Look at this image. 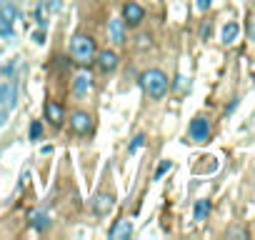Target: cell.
Masks as SVG:
<instances>
[{
	"mask_svg": "<svg viewBox=\"0 0 255 240\" xmlns=\"http://www.w3.org/2000/svg\"><path fill=\"white\" fill-rule=\"evenodd\" d=\"M140 85H143V90L148 93V98H153V100H160V98L168 93V78H165V73L158 70V68L145 70L143 78H140Z\"/></svg>",
	"mask_w": 255,
	"mask_h": 240,
	"instance_id": "obj_1",
	"label": "cell"
},
{
	"mask_svg": "<svg viewBox=\"0 0 255 240\" xmlns=\"http://www.w3.org/2000/svg\"><path fill=\"white\" fill-rule=\"evenodd\" d=\"M93 55H95V43L90 35H73L70 40V58L80 65H88L93 63Z\"/></svg>",
	"mask_w": 255,
	"mask_h": 240,
	"instance_id": "obj_2",
	"label": "cell"
},
{
	"mask_svg": "<svg viewBox=\"0 0 255 240\" xmlns=\"http://www.w3.org/2000/svg\"><path fill=\"white\" fill-rule=\"evenodd\" d=\"M18 105V85L15 83H0V108L13 110Z\"/></svg>",
	"mask_w": 255,
	"mask_h": 240,
	"instance_id": "obj_3",
	"label": "cell"
},
{
	"mask_svg": "<svg viewBox=\"0 0 255 240\" xmlns=\"http://www.w3.org/2000/svg\"><path fill=\"white\" fill-rule=\"evenodd\" d=\"M188 133H190V138H193L195 143H205L208 135H210V123H208L205 118H195V120H190Z\"/></svg>",
	"mask_w": 255,
	"mask_h": 240,
	"instance_id": "obj_4",
	"label": "cell"
},
{
	"mask_svg": "<svg viewBox=\"0 0 255 240\" xmlns=\"http://www.w3.org/2000/svg\"><path fill=\"white\" fill-rule=\"evenodd\" d=\"M143 18H145V10H143L138 3H125V8H123V20H125V25H140Z\"/></svg>",
	"mask_w": 255,
	"mask_h": 240,
	"instance_id": "obj_5",
	"label": "cell"
},
{
	"mask_svg": "<svg viewBox=\"0 0 255 240\" xmlns=\"http://www.w3.org/2000/svg\"><path fill=\"white\" fill-rule=\"evenodd\" d=\"M130 235H133V223L130 220H118L110 228V233H108L110 240H125V238H130Z\"/></svg>",
	"mask_w": 255,
	"mask_h": 240,
	"instance_id": "obj_6",
	"label": "cell"
},
{
	"mask_svg": "<svg viewBox=\"0 0 255 240\" xmlns=\"http://www.w3.org/2000/svg\"><path fill=\"white\" fill-rule=\"evenodd\" d=\"M70 125H73L75 133L85 135V133H90V128H93V120H90L88 113H75V115L70 118Z\"/></svg>",
	"mask_w": 255,
	"mask_h": 240,
	"instance_id": "obj_7",
	"label": "cell"
},
{
	"mask_svg": "<svg viewBox=\"0 0 255 240\" xmlns=\"http://www.w3.org/2000/svg\"><path fill=\"white\" fill-rule=\"evenodd\" d=\"M118 63H120L118 53H113V50H100V53H98V65H100L105 73L115 70V68H118Z\"/></svg>",
	"mask_w": 255,
	"mask_h": 240,
	"instance_id": "obj_8",
	"label": "cell"
},
{
	"mask_svg": "<svg viewBox=\"0 0 255 240\" xmlns=\"http://www.w3.org/2000/svg\"><path fill=\"white\" fill-rule=\"evenodd\" d=\"M108 35H110V40L113 43H123L125 40V20L120 18H113L110 23H108Z\"/></svg>",
	"mask_w": 255,
	"mask_h": 240,
	"instance_id": "obj_9",
	"label": "cell"
},
{
	"mask_svg": "<svg viewBox=\"0 0 255 240\" xmlns=\"http://www.w3.org/2000/svg\"><path fill=\"white\" fill-rule=\"evenodd\" d=\"M113 205H115L113 195L103 193V195H98V198H95V203H93V210H95V215H108V213L113 210Z\"/></svg>",
	"mask_w": 255,
	"mask_h": 240,
	"instance_id": "obj_10",
	"label": "cell"
},
{
	"mask_svg": "<svg viewBox=\"0 0 255 240\" xmlns=\"http://www.w3.org/2000/svg\"><path fill=\"white\" fill-rule=\"evenodd\" d=\"M15 20H20V10L13 3H8V0H5V3L0 5V23H10L13 25Z\"/></svg>",
	"mask_w": 255,
	"mask_h": 240,
	"instance_id": "obj_11",
	"label": "cell"
},
{
	"mask_svg": "<svg viewBox=\"0 0 255 240\" xmlns=\"http://www.w3.org/2000/svg\"><path fill=\"white\" fill-rule=\"evenodd\" d=\"M45 115H48V120H50V123L60 125V123H63V118H65V110H63V105H60V103L50 100V103L45 105Z\"/></svg>",
	"mask_w": 255,
	"mask_h": 240,
	"instance_id": "obj_12",
	"label": "cell"
},
{
	"mask_svg": "<svg viewBox=\"0 0 255 240\" xmlns=\"http://www.w3.org/2000/svg\"><path fill=\"white\" fill-rule=\"evenodd\" d=\"M238 35H240V25H238V23H225V25H223V43H225V45L235 43Z\"/></svg>",
	"mask_w": 255,
	"mask_h": 240,
	"instance_id": "obj_13",
	"label": "cell"
},
{
	"mask_svg": "<svg viewBox=\"0 0 255 240\" xmlns=\"http://www.w3.org/2000/svg\"><path fill=\"white\" fill-rule=\"evenodd\" d=\"M30 225H33L38 233H43V230H48V228H50V218H48L43 210H38V213H33V215H30Z\"/></svg>",
	"mask_w": 255,
	"mask_h": 240,
	"instance_id": "obj_14",
	"label": "cell"
},
{
	"mask_svg": "<svg viewBox=\"0 0 255 240\" xmlns=\"http://www.w3.org/2000/svg\"><path fill=\"white\" fill-rule=\"evenodd\" d=\"M73 90H75V95H85L90 90V75L88 73H80L75 78V83H73Z\"/></svg>",
	"mask_w": 255,
	"mask_h": 240,
	"instance_id": "obj_15",
	"label": "cell"
},
{
	"mask_svg": "<svg viewBox=\"0 0 255 240\" xmlns=\"http://www.w3.org/2000/svg\"><path fill=\"white\" fill-rule=\"evenodd\" d=\"M208 213H210V200H198V203H195V208H193L195 220H205V218H208Z\"/></svg>",
	"mask_w": 255,
	"mask_h": 240,
	"instance_id": "obj_16",
	"label": "cell"
},
{
	"mask_svg": "<svg viewBox=\"0 0 255 240\" xmlns=\"http://www.w3.org/2000/svg\"><path fill=\"white\" fill-rule=\"evenodd\" d=\"M40 138H43V123H40V120H33V123H30V140L38 143Z\"/></svg>",
	"mask_w": 255,
	"mask_h": 240,
	"instance_id": "obj_17",
	"label": "cell"
},
{
	"mask_svg": "<svg viewBox=\"0 0 255 240\" xmlns=\"http://www.w3.org/2000/svg\"><path fill=\"white\" fill-rule=\"evenodd\" d=\"M145 145V135H135L133 138V143H130V153H135L138 148H143Z\"/></svg>",
	"mask_w": 255,
	"mask_h": 240,
	"instance_id": "obj_18",
	"label": "cell"
},
{
	"mask_svg": "<svg viewBox=\"0 0 255 240\" xmlns=\"http://www.w3.org/2000/svg\"><path fill=\"white\" fill-rule=\"evenodd\" d=\"M0 35L10 38V35H13V25H10V23H0Z\"/></svg>",
	"mask_w": 255,
	"mask_h": 240,
	"instance_id": "obj_19",
	"label": "cell"
},
{
	"mask_svg": "<svg viewBox=\"0 0 255 240\" xmlns=\"http://www.w3.org/2000/svg\"><path fill=\"white\" fill-rule=\"evenodd\" d=\"M168 170H170V163H168V160H165V163H163V165H160V168H158V170H155V180H158V178H163V175H165V173H168Z\"/></svg>",
	"mask_w": 255,
	"mask_h": 240,
	"instance_id": "obj_20",
	"label": "cell"
},
{
	"mask_svg": "<svg viewBox=\"0 0 255 240\" xmlns=\"http://www.w3.org/2000/svg\"><path fill=\"white\" fill-rule=\"evenodd\" d=\"M210 3H213V0H195V8L203 13V10H208V8H210Z\"/></svg>",
	"mask_w": 255,
	"mask_h": 240,
	"instance_id": "obj_21",
	"label": "cell"
},
{
	"mask_svg": "<svg viewBox=\"0 0 255 240\" xmlns=\"http://www.w3.org/2000/svg\"><path fill=\"white\" fill-rule=\"evenodd\" d=\"M8 113H10V110H5V108H0V128L5 125V120H8Z\"/></svg>",
	"mask_w": 255,
	"mask_h": 240,
	"instance_id": "obj_22",
	"label": "cell"
},
{
	"mask_svg": "<svg viewBox=\"0 0 255 240\" xmlns=\"http://www.w3.org/2000/svg\"><path fill=\"white\" fill-rule=\"evenodd\" d=\"M33 40H35V43H43V40H45V33H43V30H35V33H33Z\"/></svg>",
	"mask_w": 255,
	"mask_h": 240,
	"instance_id": "obj_23",
	"label": "cell"
},
{
	"mask_svg": "<svg viewBox=\"0 0 255 240\" xmlns=\"http://www.w3.org/2000/svg\"><path fill=\"white\" fill-rule=\"evenodd\" d=\"M250 38H253V43H255V20H253V25H250Z\"/></svg>",
	"mask_w": 255,
	"mask_h": 240,
	"instance_id": "obj_24",
	"label": "cell"
},
{
	"mask_svg": "<svg viewBox=\"0 0 255 240\" xmlns=\"http://www.w3.org/2000/svg\"><path fill=\"white\" fill-rule=\"evenodd\" d=\"M3 3H5V0H0V5H3Z\"/></svg>",
	"mask_w": 255,
	"mask_h": 240,
	"instance_id": "obj_25",
	"label": "cell"
}]
</instances>
